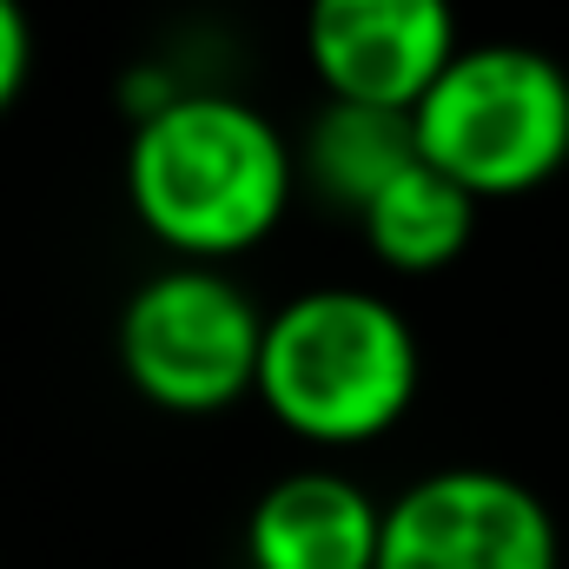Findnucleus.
<instances>
[{
    "instance_id": "f257e3e1",
    "label": "nucleus",
    "mask_w": 569,
    "mask_h": 569,
    "mask_svg": "<svg viewBox=\"0 0 569 569\" xmlns=\"http://www.w3.org/2000/svg\"><path fill=\"white\" fill-rule=\"evenodd\" d=\"M298 152L232 93H179L127 140V199L179 266H219L279 232Z\"/></svg>"
},
{
    "instance_id": "f03ea898",
    "label": "nucleus",
    "mask_w": 569,
    "mask_h": 569,
    "mask_svg": "<svg viewBox=\"0 0 569 569\" xmlns=\"http://www.w3.org/2000/svg\"><path fill=\"white\" fill-rule=\"evenodd\" d=\"M418 331L365 284H311L266 318L259 405L305 443H371L418 398Z\"/></svg>"
},
{
    "instance_id": "7ed1b4c3",
    "label": "nucleus",
    "mask_w": 569,
    "mask_h": 569,
    "mask_svg": "<svg viewBox=\"0 0 569 569\" xmlns=\"http://www.w3.org/2000/svg\"><path fill=\"white\" fill-rule=\"evenodd\" d=\"M418 152L477 206L550 186L569 159V73L523 40L463 47L411 107Z\"/></svg>"
},
{
    "instance_id": "20e7f679",
    "label": "nucleus",
    "mask_w": 569,
    "mask_h": 569,
    "mask_svg": "<svg viewBox=\"0 0 569 569\" xmlns=\"http://www.w3.org/2000/svg\"><path fill=\"white\" fill-rule=\"evenodd\" d=\"M266 311L219 266H166L120 311V365L146 405L172 418H212L259 398Z\"/></svg>"
},
{
    "instance_id": "39448f33",
    "label": "nucleus",
    "mask_w": 569,
    "mask_h": 569,
    "mask_svg": "<svg viewBox=\"0 0 569 569\" xmlns=\"http://www.w3.org/2000/svg\"><path fill=\"white\" fill-rule=\"evenodd\" d=\"M550 503L490 463H450L385 503L378 569H557Z\"/></svg>"
},
{
    "instance_id": "423d86ee",
    "label": "nucleus",
    "mask_w": 569,
    "mask_h": 569,
    "mask_svg": "<svg viewBox=\"0 0 569 569\" xmlns=\"http://www.w3.org/2000/svg\"><path fill=\"white\" fill-rule=\"evenodd\" d=\"M457 53L450 0H305V60L325 100L411 113Z\"/></svg>"
},
{
    "instance_id": "0eeeda50",
    "label": "nucleus",
    "mask_w": 569,
    "mask_h": 569,
    "mask_svg": "<svg viewBox=\"0 0 569 569\" xmlns=\"http://www.w3.org/2000/svg\"><path fill=\"white\" fill-rule=\"evenodd\" d=\"M385 503L338 470H284L246 517L252 569H378Z\"/></svg>"
},
{
    "instance_id": "6e6552de",
    "label": "nucleus",
    "mask_w": 569,
    "mask_h": 569,
    "mask_svg": "<svg viewBox=\"0 0 569 569\" xmlns=\"http://www.w3.org/2000/svg\"><path fill=\"white\" fill-rule=\"evenodd\" d=\"M418 127L411 113H385V107H351V100H325L311 133L298 146V179L345 206V212H365L405 166H418Z\"/></svg>"
},
{
    "instance_id": "1a4fd4ad",
    "label": "nucleus",
    "mask_w": 569,
    "mask_h": 569,
    "mask_svg": "<svg viewBox=\"0 0 569 569\" xmlns=\"http://www.w3.org/2000/svg\"><path fill=\"white\" fill-rule=\"evenodd\" d=\"M358 232L378 266L425 279V272H443L450 259H463L477 232V199L457 179H443L430 159H418L358 212Z\"/></svg>"
},
{
    "instance_id": "9d476101",
    "label": "nucleus",
    "mask_w": 569,
    "mask_h": 569,
    "mask_svg": "<svg viewBox=\"0 0 569 569\" xmlns=\"http://www.w3.org/2000/svg\"><path fill=\"white\" fill-rule=\"evenodd\" d=\"M27 73H33V27H27V7H20V0H0V113L27 93Z\"/></svg>"
}]
</instances>
